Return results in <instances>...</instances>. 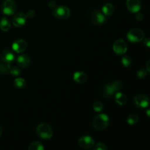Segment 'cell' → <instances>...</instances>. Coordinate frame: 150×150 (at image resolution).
Here are the masks:
<instances>
[{"label": "cell", "instance_id": "obj_1", "mask_svg": "<svg viewBox=\"0 0 150 150\" xmlns=\"http://www.w3.org/2000/svg\"><path fill=\"white\" fill-rule=\"evenodd\" d=\"M109 124V117L105 114H98L94 117L92 125L98 130H103L106 128Z\"/></svg>", "mask_w": 150, "mask_h": 150}, {"label": "cell", "instance_id": "obj_2", "mask_svg": "<svg viewBox=\"0 0 150 150\" xmlns=\"http://www.w3.org/2000/svg\"><path fill=\"white\" fill-rule=\"evenodd\" d=\"M88 20L90 23L95 25H100L105 23V16L103 13L97 10H91L86 14Z\"/></svg>", "mask_w": 150, "mask_h": 150}, {"label": "cell", "instance_id": "obj_3", "mask_svg": "<svg viewBox=\"0 0 150 150\" xmlns=\"http://www.w3.org/2000/svg\"><path fill=\"white\" fill-rule=\"evenodd\" d=\"M38 136L42 139H50L53 136V130L51 126L46 123H42L37 127Z\"/></svg>", "mask_w": 150, "mask_h": 150}, {"label": "cell", "instance_id": "obj_4", "mask_svg": "<svg viewBox=\"0 0 150 150\" xmlns=\"http://www.w3.org/2000/svg\"><path fill=\"white\" fill-rule=\"evenodd\" d=\"M127 38L131 42H139L144 39V32L140 29H133L128 32Z\"/></svg>", "mask_w": 150, "mask_h": 150}, {"label": "cell", "instance_id": "obj_5", "mask_svg": "<svg viewBox=\"0 0 150 150\" xmlns=\"http://www.w3.org/2000/svg\"><path fill=\"white\" fill-rule=\"evenodd\" d=\"M16 9L17 6L13 0H5L2 4V12L6 16H13Z\"/></svg>", "mask_w": 150, "mask_h": 150}, {"label": "cell", "instance_id": "obj_6", "mask_svg": "<svg viewBox=\"0 0 150 150\" xmlns=\"http://www.w3.org/2000/svg\"><path fill=\"white\" fill-rule=\"evenodd\" d=\"M54 16L61 20H64L70 16V10L65 6H59L54 10Z\"/></svg>", "mask_w": 150, "mask_h": 150}, {"label": "cell", "instance_id": "obj_7", "mask_svg": "<svg viewBox=\"0 0 150 150\" xmlns=\"http://www.w3.org/2000/svg\"><path fill=\"white\" fill-rule=\"evenodd\" d=\"M113 50L118 55H123L125 54L127 50V43L124 40H117L113 45Z\"/></svg>", "mask_w": 150, "mask_h": 150}, {"label": "cell", "instance_id": "obj_8", "mask_svg": "<svg viewBox=\"0 0 150 150\" xmlns=\"http://www.w3.org/2000/svg\"><path fill=\"white\" fill-rule=\"evenodd\" d=\"M79 145L82 149H89L93 147L95 145V142L91 136H83L79 139Z\"/></svg>", "mask_w": 150, "mask_h": 150}, {"label": "cell", "instance_id": "obj_9", "mask_svg": "<svg viewBox=\"0 0 150 150\" xmlns=\"http://www.w3.org/2000/svg\"><path fill=\"white\" fill-rule=\"evenodd\" d=\"M134 103L138 108H146L149 104V100L146 95L140 94L134 98Z\"/></svg>", "mask_w": 150, "mask_h": 150}, {"label": "cell", "instance_id": "obj_10", "mask_svg": "<svg viewBox=\"0 0 150 150\" xmlns=\"http://www.w3.org/2000/svg\"><path fill=\"white\" fill-rule=\"evenodd\" d=\"M0 59L4 63L10 64L16 59L15 54L10 50H4L0 54Z\"/></svg>", "mask_w": 150, "mask_h": 150}, {"label": "cell", "instance_id": "obj_11", "mask_svg": "<svg viewBox=\"0 0 150 150\" xmlns=\"http://www.w3.org/2000/svg\"><path fill=\"white\" fill-rule=\"evenodd\" d=\"M126 5H127L129 11L133 13H139V10H141L142 3H141L140 0H127Z\"/></svg>", "mask_w": 150, "mask_h": 150}, {"label": "cell", "instance_id": "obj_12", "mask_svg": "<svg viewBox=\"0 0 150 150\" xmlns=\"http://www.w3.org/2000/svg\"><path fill=\"white\" fill-rule=\"evenodd\" d=\"M27 16L23 13H19L16 14L13 18V23L16 27H21L26 23Z\"/></svg>", "mask_w": 150, "mask_h": 150}, {"label": "cell", "instance_id": "obj_13", "mask_svg": "<svg viewBox=\"0 0 150 150\" xmlns=\"http://www.w3.org/2000/svg\"><path fill=\"white\" fill-rule=\"evenodd\" d=\"M13 50L16 53H21L27 48V42L24 40L19 39L15 41L13 44Z\"/></svg>", "mask_w": 150, "mask_h": 150}, {"label": "cell", "instance_id": "obj_14", "mask_svg": "<svg viewBox=\"0 0 150 150\" xmlns=\"http://www.w3.org/2000/svg\"><path fill=\"white\" fill-rule=\"evenodd\" d=\"M16 62L21 67L26 68L30 64V58H29V56L26 55V54H22V55L18 56L17 57Z\"/></svg>", "mask_w": 150, "mask_h": 150}, {"label": "cell", "instance_id": "obj_15", "mask_svg": "<svg viewBox=\"0 0 150 150\" xmlns=\"http://www.w3.org/2000/svg\"><path fill=\"white\" fill-rule=\"evenodd\" d=\"M73 80L79 83H84L87 81V76L82 71H77L73 74Z\"/></svg>", "mask_w": 150, "mask_h": 150}, {"label": "cell", "instance_id": "obj_16", "mask_svg": "<svg viewBox=\"0 0 150 150\" xmlns=\"http://www.w3.org/2000/svg\"><path fill=\"white\" fill-rule=\"evenodd\" d=\"M115 102L120 105H124L127 103V98L125 94L117 92L115 95Z\"/></svg>", "mask_w": 150, "mask_h": 150}, {"label": "cell", "instance_id": "obj_17", "mask_svg": "<svg viewBox=\"0 0 150 150\" xmlns=\"http://www.w3.org/2000/svg\"><path fill=\"white\" fill-rule=\"evenodd\" d=\"M102 10L103 13L105 17L106 16H110L114 13V7L111 3H107V4H105L103 7Z\"/></svg>", "mask_w": 150, "mask_h": 150}, {"label": "cell", "instance_id": "obj_18", "mask_svg": "<svg viewBox=\"0 0 150 150\" xmlns=\"http://www.w3.org/2000/svg\"><path fill=\"white\" fill-rule=\"evenodd\" d=\"M114 92H114V89H113V87L111 86V83L105 84V86H104V87L103 88V96H111L112 95H114Z\"/></svg>", "mask_w": 150, "mask_h": 150}, {"label": "cell", "instance_id": "obj_19", "mask_svg": "<svg viewBox=\"0 0 150 150\" xmlns=\"http://www.w3.org/2000/svg\"><path fill=\"white\" fill-rule=\"evenodd\" d=\"M139 117L136 113H132V114H129L128 117L127 118V122L130 125H133L136 124L139 122Z\"/></svg>", "mask_w": 150, "mask_h": 150}, {"label": "cell", "instance_id": "obj_20", "mask_svg": "<svg viewBox=\"0 0 150 150\" xmlns=\"http://www.w3.org/2000/svg\"><path fill=\"white\" fill-rule=\"evenodd\" d=\"M10 22L9 21V20L6 18H3L1 21H0V29H1L4 32H7L9 29H10Z\"/></svg>", "mask_w": 150, "mask_h": 150}, {"label": "cell", "instance_id": "obj_21", "mask_svg": "<svg viewBox=\"0 0 150 150\" xmlns=\"http://www.w3.org/2000/svg\"><path fill=\"white\" fill-rule=\"evenodd\" d=\"M28 150H44V146L40 142H35L29 145Z\"/></svg>", "mask_w": 150, "mask_h": 150}, {"label": "cell", "instance_id": "obj_22", "mask_svg": "<svg viewBox=\"0 0 150 150\" xmlns=\"http://www.w3.org/2000/svg\"><path fill=\"white\" fill-rule=\"evenodd\" d=\"M26 84V81L24 80L22 78H17V79H15L14 81V85L16 87L19 88V89H21V88L25 87Z\"/></svg>", "mask_w": 150, "mask_h": 150}, {"label": "cell", "instance_id": "obj_23", "mask_svg": "<svg viewBox=\"0 0 150 150\" xmlns=\"http://www.w3.org/2000/svg\"><path fill=\"white\" fill-rule=\"evenodd\" d=\"M111 84L113 89H114V92H120L122 89V83L120 81H115L113 83H111Z\"/></svg>", "mask_w": 150, "mask_h": 150}, {"label": "cell", "instance_id": "obj_24", "mask_svg": "<svg viewBox=\"0 0 150 150\" xmlns=\"http://www.w3.org/2000/svg\"><path fill=\"white\" fill-rule=\"evenodd\" d=\"M121 62H122V64H123L124 67H127L131 64L132 59L130 57H128V56H125V57H123L122 58Z\"/></svg>", "mask_w": 150, "mask_h": 150}, {"label": "cell", "instance_id": "obj_25", "mask_svg": "<svg viewBox=\"0 0 150 150\" xmlns=\"http://www.w3.org/2000/svg\"><path fill=\"white\" fill-rule=\"evenodd\" d=\"M10 65L7 63H0V73H7L9 72V69H10Z\"/></svg>", "mask_w": 150, "mask_h": 150}, {"label": "cell", "instance_id": "obj_26", "mask_svg": "<svg viewBox=\"0 0 150 150\" xmlns=\"http://www.w3.org/2000/svg\"><path fill=\"white\" fill-rule=\"evenodd\" d=\"M93 109L96 112H100L103 109V105L100 101H96L93 104Z\"/></svg>", "mask_w": 150, "mask_h": 150}, {"label": "cell", "instance_id": "obj_27", "mask_svg": "<svg viewBox=\"0 0 150 150\" xmlns=\"http://www.w3.org/2000/svg\"><path fill=\"white\" fill-rule=\"evenodd\" d=\"M9 72H10V74L13 75V76H18V75H20L21 70L17 67H10Z\"/></svg>", "mask_w": 150, "mask_h": 150}, {"label": "cell", "instance_id": "obj_28", "mask_svg": "<svg viewBox=\"0 0 150 150\" xmlns=\"http://www.w3.org/2000/svg\"><path fill=\"white\" fill-rule=\"evenodd\" d=\"M147 75V72L144 69H140L139 71L137 72V76L139 79H144Z\"/></svg>", "mask_w": 150, "mask_h": 150}, {"label": "cell", "instance_id": "obj_29", "mask_svg": "<svg viewBox=\"0 0 150 150\" xmlns=\"http://www.w3.org/2000/svg\"><path fill=\"white\" fill-rule=\"evenodd\" d=\"M94 150H107V147L104 144L98 143L95 145Z\"/></svg>", "mask_w": 150, "mask_h": 150}, {"label": "cell", "instance_id": "obj_30", "mask_svg": "<svg viewBox=\"0 0 150 150\" xmlns=\"http://www.w3.org/2000/svg\"><path fill=\"white\" fill-rule=\"evenodd\" d=\"M136 18L137 19L138 21H143L144 19V16L142 13H137V15H136Z\"/></svg>", "mask_w": 150, "mask_h": 150}, {"label": "cell", "instance_id": "obj_31", "mask_svg": "<svg viewBox=\"0 0 150 150\" xmlns=\"http://www.w3.org/2000/svg\"><path fill=\"white\" fill-rule=\"evenodd\" d=\"M144 45H146V47H148V48H150V38H146V39H144Z\"/></svg>", "mask_w": 150, "mask_h": 150}, {"label": "cell", "instance_id": "obj_32", "mask_svg": "<svg viewBox=\"0 0 150 150\" xmlns=\"http://www.w3.org/2000/svg\"><path fill=\"white\" fill-rule=\"evenodd\" d=\"M35 13L33 10H30V11H29L28 12L27 15H26L27 18H33L35 17Z\"/></svg>", "mask_w": 150, "mask_h": 150}, {"label": "cell", "instance_id": "obj_33", "mask_svg": "<svg viewBox=\"0 0 150 150\" xmlns=\"http://www.w3.org/2000/svg\"><path fill=\"white\" fill-rule=\"evenodd\" d=\"M48 5H49V7H51V8H54V7H56V3H55V1H50V2H49V4H48Z\"/></svg>", "mask_w": 150, "mask_h": 150}, {"label": "cell", "instance_id": "obj_34", "mask_svg": "<svg viewBox=\"0 0 150 150\" xmlns=\"http://www.w3.org/2000/svg\"><path fill=\"white\" fill-rule=\"evenodd\" d=\"M146 71L150 73V59L148 60L147 63H146Z\"/></svg>", "mask_w": 150, "mask_h": 150}, {"label": "cell", "instance_id": "obj_35", "mask_svg": "<svg viewBox=\"0 0 150 150\" xmlns=\"http://www.w3.org/2000/svg\"><path fill=\"white\" fill-rule=\"evenodd\" d=\"M146 114L148 117H150V108L146 111Z\"/></svg>", "mask_w": 150, "mask_h": 150}, {"label": "cell", "instance_id": "obj_36", "mask_svg": "<svg viewBox=\"0 0 150 150\" xmlns=\"http://www.w3.org/2000/svg\"><path fill=\"white\" fill-rule=\"evenodd\" d=\"M2 127H1V125H0V136H1V134H2Z\"/></svg>", "mask_w": 150, "mask_h": 150}]
</instances>
